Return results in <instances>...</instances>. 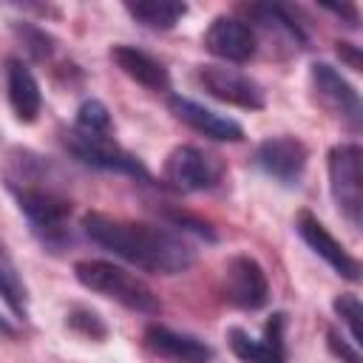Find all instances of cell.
<instances>
[{
	"instance_id": "cell-8",
	"label": "cell",
	"mask_w": 363,
	"mask_h": 363,
	"mask_svg": "<svg viewBox=\"0 0 363 363\" xmlns=\"http://www.w3.org/2000/svg\"><path fill=\"white\" fill-rule=\"evenodd\" d=\"M221 298L244 312L264 309L269 303V281L264 267L247 252L227 258L221 272Z\"/></svg>"
},
{
	"instance_id": "cell-14",
	"label": "cell",
	"mask_w": 363,
	"mask_h": 363,
	"mask_svg": "<svg viewBox=\"0 0 363 363\" xmlns=\"http://www.w3.org/2000/svg\"><path fill=\"white\" fill-rule=\"evenodd\" d=\"M201 43L213 57H218L224 62H250L258 51L252 26L238 17H227V14L213 17Z\"/></svg>"
},
{
	"instance_id": "cell-18",
	"label": "cell",
	"mask_w": 363,
	"mask_h": 363,
	"mask_svg": "<svg viewBox=\"0 0 363 363\" xmlns=\"http://www.w3.org/2000/svg\"><path fill=\"white\" fill-rule=\"evenodd\" d=\"M0 298L17 320L28 318V286L3 244H0Z\"/></svg>"
},
{
	"instance_id": "cell-15",
	"label": "cell",
	"mask_w": 363,
	"mask_h": 363,
	"mask_svg": "<svg viewBox=\"0 0 363 363\" xmlns=\"http://www.w3.org/2000/svg\"><path fill=\"white\" fill-rule=\"evenodd\" d=\"M167 108L173 111L176 119H182L187 128H193L196 133H201L207 139H216V142H241L244 139V128L235 119L221 116L213 108H207V105H201L190 96L170 94Z\"/></svg>"
},
{
	"instance_id": "cell-12",
	"label": "cell",
	"mask_w": 363,
	"mask_h": 363,
	"mask_svg": "<svg viewBox=\"0 0 363 363\" xmlns=\"http://www.w3.org/2000/svg\"><path fill=\"white\" fill-rule=\"evenodd\" d=\"M142 343L147 354H153L162 363H213L216 352L210 343H204L196 335L170 329L164 323H147Z\"/></svg>"
},
{
	"instance_id": "cell-4",
	"label": "cell",
	"mask_w": 363,
	"mask_h": 363,
	"mask_svg": "<svg viewBox=\"0 0 363 363\" xmlns=\"http://www.w3.org/2000/svg\"><path fill=\"white\" fill-rule=\"evenodd\" d=\"M329 193L337 213L352 230L363 224V147L357 142H340L326 153Z\"/></svg>"
},
{
	"instance_id": "cell-26",
	"label": "cell",
	"mask_w": 363,
	"mask_h": 363,
	"mask_svg": "<svg viewBox=\"0 0 363 363\" xmlns=\"http://www.w3.org/2000/svg\"><path fill=\"white\" fill-rule=\"evenodd\" d=\"M335 45H337V48H335L337 57H340L343 62H349L352 71H360V65H363V62H360V48H357L354 43H346V40H337Z\"/></svg>"
},
{
	"instance_id": "cell-20",
	"label": "cell",
	"mask_w": 363,
	"mask_h": 363,
	"mask_svg": "<svg viewBox=\"0 0 363 363\" xmlns=\"http://www.w3.org/2000/svg\"><path fill=\"white\" fill-rule=\"evenodd\" d=\"M71 128H77L82 133H113V119H111V111L102 99H85L77 108Z\"/></svg>"
},
{
	"instance_id": "cell-23",
	"label": "cell",
	"mask_w": 363,
	"mask_h": 363,
	"mask_svg": "<svg viewBox=\"0 0 363 363\" xmlns=\"http://www.w3.org/2000/svg\"><path fill=\"white\" fill-rule=\"evenodd\" d=\"M20 34L26 37V45H28V51L37 57V60H45L48 54H51V48H54V40L43 31V28H37V26H23L20 28Z\"/></svg>"
},
{
	"instance_id": "cell-25",
	"label": "cell",
	"mask_w": 363,
	"mask_h": 363,
	"mask_svg": "<svg viewBox=\"0 0 363 363\" xmlns=\"http://www.w3.org/2000/svg\"><path fill=\"white\" fill-rule=\"evenodd\" d=\"M167 218H170L173 227H184V230H190V233H196V235H201V238H207V241H216L213 227H210L207 221H201V218L184 213V210H182V213H167Z\"/></svg>"
},
{
	"instance_id": "cell-27",
	"label": "cell",
	"mask_w": 363,
	"mask_h": 363,
	"mask_svg": "<svg viewBox=\"0 0 363 363\" xmlns=\"http://www.w3.org/2000/svg\"><path fill=\"white\" fill-rule=\"evenodd\" d=\"M323 9L332 11V14H337V17H346V20H349L346 26L357 28V9H354V6H323Z\"/></svg>"
},
{
	"instance_id": "cell-11",
	"label": "cell",
	"mask_w": 363,
	"mask_h": 363,
	"mask_svg": "<svg viewBox=\"0 0 363 363\" xmlns=\"http://www.w3.org/2000/svg\"><path fill=\"white\" fill-rule=\"evenodd\" d=\"M227 343L241 363H286V315L272 312L264 323V335L255 340L247 329L230 326Z\"/></svg>"
},
{
	"instance_id": "cell-5",
	"label": "cell",
	"mask_w": 363,
	"mask_h": 363,
	"mask_svg": "<svg viewBox=\"0 0 363 363\" xmlns=\"http://www.w3.org/2000/svg\"><path fill=\"white\" fill-rule=\"evenodd\" d=\"M62 145L77 162H82L88 167L130 176L136 182H150V173L139 162V156H133L128 147H122L113 139V133H82L77 128H68L62 136Z\"/></svg>"
},
{
	"instance_id": "cell-1",
	"label": "cell",
	"mask_w": 363,
	"mask_h": 363,
	"mask_svg": "<svg viewBox=\"0 0 363 363\" xmlns=\"http://www.w3.org/2000/svg\"><path fill=\"white\" fill-rule=\"evenodd\" d=\"M82 230L102 250L153 275H179L196 264V247L182 233L162 224L91 210L82 216Z\"/></svg>"
},
{
	"instance_id": "cell-7",
	"label": "cell",
	"mask_w": 363,
	"mask_h": 363,
	"mask_svg": "<svg viewBox=\"0 0 363 363\" xmlns=\"http://www.w3.org/2000/svg\"><path fill=\"white\" fill-rule=\"evenodd\" d=\"M309 82H312V94L318 99V105L323 111H329L335 119H340L349 130H360L363 122V105L360 96L354 91V85L329 62L318 60L309 65Z\"/></svg>"
},
{
	"instance_id": "cell-19",
	"label": "cell",
	"mask_w": 363,
	"mask_h": 363,
	"mask_svg": "<svg viewBox=\"0 0 363 363\" xmlns=\"http://www.w3.org/2000/svg\"><path fill=\"white\" fill-rule=\"evenodd\" d=\"M125 11L145 28L153 31H170L176 23L187 14V3H164V0H142V3H125Z\"/></svg>"
},
{
	"instance_id": "cell-16",
	"label": "cell",
	"mask_w": 363,
	"mask_h": 363,
	"mask_svg": "<svg viewBox=\"0 0 363 363\" xmlns=\"http://www.w3.org/2000/svg\"><path fill=\"white\" fill-rule=\"evenodd\" d=\"M111 62L147 91H156V94L170 91V71L164 68V62H159L156 57H150L136 45H128V43L111 45Z\"/></svg>"
},
{
	"instance_id": "cell-13",
	"label": "cell",
	"mask_w": 363,
	"mask_h": 363,
	"mask_svg": "<svg viewBox=\"0 0 363 363\" xmlns=\"http://www.w3.org/2000/svg\"><path fill=\"white\" fill-rule=\"evenodd\" d=\"M309 150L298 136L281 133V136H267L255 147V164L275 182L281 184H298L303 170H306Z\"/></svg>"
},
{
	"instance_id": "cell-24",
	"label": "cell",
	"mask_w": 363,
	"mask_h": 363,
	"mask_svg": "<svg viewBox=\"0 0 363 363\" xmlns=\"http://www.w3.org/2000/svg\"><path fill=\"white\" fill-rule=\"evenodd\" d=\"M326 343H329L332 354L340 357V363H360V346L340 337L335 329H326Z\"/></svg>"
},
{
	"instance_id": "cell-21",
	"label": "cell",
	"mask_w": 363,
	"mask_h": 363,
	"mask_svg": "<svg viewBox=\"0 0 363 363\" xmlns=\"http://www.w3.org/2000/svg\"><path fill=\"white\" fill-rule=\"evenodd\" d=\"M332 309L337 315V320L346 326L349 332V340L360 346V318H363V303L354 292H340L335 301H332Z\"/></svg>"
},
{
	"instance_id": "cell-17",
	"label": "cell",
	"mask_w": 363,
	"mask_h": 363,
	"mask_svg": "<svg viewBox=\"0 0 363 363\" xmlns=\"http://www.w3.org/2000/svg\"><path fill=\"white\" fill-rule=\"evenodd\" d=\"M6 88H9V105L17 122H26V125L34 122L43 111V91L31 68L17 57L6 60Z\"/></svg>"
},
{
	"instance_id": "cell-9",
	"label": "cell",
	"mask_w": 363,
	"mask_h": 363,
	"mask_svg": "<svg viewBox=\"0 0 363 363\" xmlns=\"http://www.w3.org/2000/svg\"><path fill=\"white\" fill-rule=\"evenodd\" d=\"M196 82L213 99L233 105V108H241V111H261L267 105L264 88L252 77H247L235 68H227V65H199Z\"/></svg>"
},
{
	"instance_id": "cell-28",
	"label": "cell",
	"mask_w": 363,
	"mask_h": 363,
	"mask_svg": "<svg viewBox=\"0 0 363 363\" xmlns=\"http://www.w3.org/2000/svg\"><path fill=\"white\" fill-rule=\"evenodd\" d=\"M0 337H17V326L3 315H0Z\"/></svg>"
},
{
	"instance_id": "cell-22",
	"label": "cell",
	"mask_w": 363,
	"mask_h": 363,
	"mask_svg": "<svg viewBox=\"0 0 363 363\" xmlns=\"http://www.w3.org/2000/svg\"><path fill=\"white\" fill-rule=\"evenodd\" d=\"M65 323H68L77 335H82V337H88V340H102V337H108V323L99 318V312H94V309H88V306H74V309L65 315Z\"/></svg>"
},
{
	"instance_id": "cell-6",
	"label": "cell",
	"mask_w": 363,
	"mask_h": 363,
	"mask_svg": "<svg viewBox=\"0 0 363 363\" xmlns=\"http://www.w3.org/2000/svg\"><path fill=\"white\" fill-rule=\"evenodd\" d=\"M162 179L179 193H204L224 182V162L196 145H176L164 156Z\"/></svg>"
},
{
	"instance_id": "cell-2",
	"label": "cell",
	"mask_w": 363,
	"mask_h": 363,
	"mask_svg": "<svg viewBox=\"0 0 363 363\" xmlns=\"http://www.w3.org/2000/svg\"><path fill=\"white\" fill-rule=\"evenodd\" d=\"M6 187L17 201V210L28 218L31 230L43 244L57 247L68 238V216L71 199L60 187V173L31 150H11L6 164Z\"/></svg>"
},
{
	"instance_id": "cell-10",
	"label": "cell",
	"mask_w": 363,
	"mask_h": 363,
	"mask_svg": "<svg viewBox=\"0 0 363 363\" xmlns=\"http://www.w3.org/2000/svg\"><path fill=\"white\" fill-rule=\"evenodd\" d=\"M295 233H298L301 241H303L318 258H323L340 278H346V281H352V284L360 281V261L326 230V224H323L315 213L298 210V216H295Z\"/></svg>"
},
{
	"instance_id": "cell-3",
	"label": "cell",
	"mask_w": 363,
	"mask_h": 363,
	"mask_svg": "<svg viewBox=\"0 0 363 363\" xmlns=\"http://www.w3.org/2000/svg\"><path fill=\"white\" fill-rule=\"evenodd\" d=\"M74 278L85 289H91V292H96V295H102V298H108V301H113L130 312H139V315H159L162 312V301L153 292V286L113 261L82 258L74 264Z\"/></svg>"
}]
</instances>
